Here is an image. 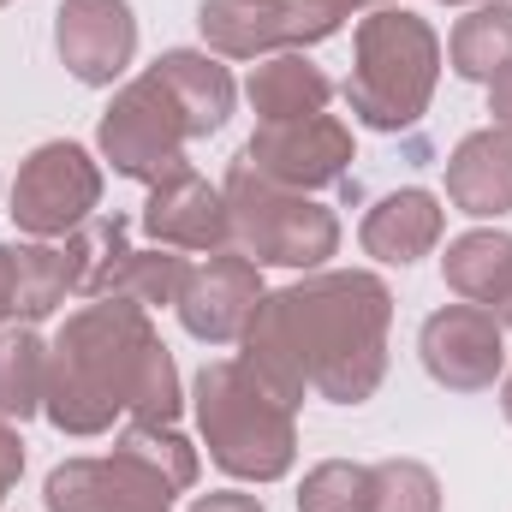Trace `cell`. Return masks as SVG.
I'll list each match as a JSON object with an SVG mask.
<instances>
[{"label":"cell","mask_w":512,"mask_h":512,"mask_svg":"<svg viewBox=\"0 0 512 512\" xmlns=\"http://www.w3.org/2000/svg\"><path fill=\"white\" fill-rule=\"evenodd\" d=\"M387 328V280L364 268H316L262 298L245 334V364L292 405L304 393L328 405H364L387 382Z\"/></svg>","instance_id":"obj_1"},{"label":"cell","mask_w":512,"mask_h":512,"mask_svg":"<svg viewBox=\"0 0 512 512\" xmlns=\"http://www.w3.org/2000/svg\"><path fill=\"white\" fill-rule=\"evenodd\" d=\"M185 405L173 352L161 346L149 310L126 298H96L66 316L48 340V399L42 417L60 435H108L114 417L131 423H173Z\"/></svg>","instance_id":"obj_2"},{"label":"cell","mask_w":512,"mask_h":512,"mask_svg":"<svg viewBox=\"0 0 512 512\" xmlns=\"http://www.w3.org/2000/svg\"><path fill=\"white\" fill-rule=\"evenodd\" d=\"M191 411L209 459L239 483H280L298 459V405L280 399L245 358H215L191 382Z\"/></svg>","instance_id":"obj_3"},{"label":"cell","mask_w":512,"mask_h":512,"mask_svg":"<svg viewBox=\"0 0 512 512\" xmlns=\"http://www.w3.org/2000/svg\"><path fill=\"white\" fill-rule=\"evenodd\" d=\"M197 483V447L173 423H131L102 459H66L42 483L48 512H167Z\"/></svg>","instance_id":"obj_4"},{"label":"cell","mask_w":512,"mask_h":512,"mask_svg":"<svg viewBox=\"0 0 512 512\" xmlns=\"http://www.w3.org/2000/svg\"><path fill=\"white\" fill-rule=\"evenodd\" d=\"M435 78H441V36L417 12L376 6L370 18H358L346 102L370 131H411L435 102Z\"/></svg>","instance_id":"obj_5"},{"label":"cell","mask_w":512,"mask_h":512,"mask_svg":"<svg viewBox=\"0 0 512 512\" xmlns=\"http://www.w3.org/2000/svg\"><path fill=\"white\" fill-rule=\"evenodd\" d=\"M221 197H227V221H233V251L251 256L256 268H304V274H316L340 251L334 209L310 203V191H286V185L262 179L245 161L227 167Z\"/></svg>","instance_id":"obj_6"},{"label":"cell","mask_w":512,"mask_h":512,"mask_svg":"<svg viewBox=\"0 0 512 512\" xmlns=\"http://www.w3.org/2000/svg\"><path fill=\"white\" fill-rule=\"evenodd\" d=\"M6 203H12L6 215L18 221V233H30V239H66V233H78L96 215V203H102V167L72 137L36 143L24 155Z\"/></svg>","instance_id":"obj_7"},{"label":"cell","mask_w":512,"mask_h":512,"mask_svg":"<svg viewBox=\"0 0 512 512\" xmlns=\"http://www.w3.org/2000/svg\"><path fill=\"white\" fill-rule=\"evenodd\" d=\"M185 143H191L185 114L173 108V96L149 72L131 78L126 90L108 102L102 126H96L102 161H114V173L120 179H137V185H155V179L179 173L185 167Z\"/></svg>","instance_id":"obj_8"},{"label":"cell","mask_w":512,"mask_h":512,"mask_svg":"<svg viewBox=\"0 0 512 512\" xmlns=\"http://www.w3.org/2000/svg\"><path fill=\"white\" fill-rule=\"evenodd\" d=\"M346 18L322 0H203L197 30L215 60H268L286 48L328 42Z\"/></svg>","instance_id":"obj_9"},{"label":"cell","mask_w":512,"mask_h":512,"mask_svg":"<svg viewBox=\"0 0 512 512\" xmlns=\"http://www.w3.org/2000/svg\"><path fill=\"white\" fill-rule=\"evenodd\" d=\"M239 161L256 167L262 179L286 185V191H322V185H340L346 167H352V126L334 120V114L268 120V126L251 131Z\"/></svg>","instance_id":"obj_10"},{"label":"cell","mask_w":512,"mask_h":512,"mask_svg":"<svg viewBox=\"0 0 512 512\" xmlns=\"http://www.w3.org/2000/svg\"><path fill=\"white\" fill-rule=\"evenodd\" d=\"M262 268H256L251 256L239 251H215L203 256V262H191V274H185V292H179V322H185V334L191 340H203V346H233V340H245L256 322V310H262Z\"/></svg>","instance_id":"obj_11"},{"label":"cell","mask_w":512,"mask_h":512,"mask_svg":"<svg viewBox=\"0 0 512 512\" xmlns=\"http://www.w3.org/2000/svg\"><path fill=\"white\" fill-rule=\"evenodd\" d=\"M417 358H423L429 382H441L447 393H483V387H495L501 364H507V328L483 304H447L423 322Z\"/></svg>","instance_id":"obj_12"},{"label":"cell","mask_w":512,"mask_h":512,"mask_svg":"<svg viewBox=\"0 0 512 512\" xmlns=\"http://www.w3.org/2000/svg\"><path fill=\"white\" fill-rule=\"evenodd\" d=\"M54 54L78 84H114L126 78L137 54V18L126 0H60L54 12Z\"/></svg>","instance_id":"obj_13"},{"label":"cell","mask_w":512,"mask_h":512,"mask_svg":"<svg viewBox=\"0 0 512 512\" xmlns=\"http://www.w3.org/2000/svg\"><path fill=\"white\" fill-rule=\"evenodd\" d=\"M143 233L167 251H197V256H215V251H233V221H227V197L179 167L167 179L149 185V203H143Z\"/></svg>","instance_id":"obj_14"},{"label":"cell","mask_w":512,"mask_h":512,"mask_svg":"<svg viewBox=\"0 0 512 512\" xmlns=\"http://www.w3.org/2000/svg\"><path fill=\"white\" fill-rule=\"evenodd\" d=\"M447 203L471 221L512 215V131L483 126L447 155Z\"/></svg>","instance_id":"obj_15"},{"label":"cell","mask_w":512,"mask_h":512,"mask_svg":"<svg viewBox=\"0 0 512 512\" xmlns=\"http://www.w3.org/2000/svg\"><path fill=\"white\" fill-rule=\"evenodd\" d=\"M149 78L173 96V108L185 114V131L191 137H209V131H221L233 120V102H239V84H233V72L203 48H167L155 66H149Z\"/></svg>","instance_id":"obj_16"},{"label":"cell","mask_w":512,"mask_h":512,"mask_svg":"<svg viewBox=\"0 0 512 512\" xmlns=\"http://www.w3.org/2000/svg\"><path fill=\"white\" fill-rule=\"evenodd\" d=\"M441 233H447V209H441V197L423 191V185H405V191H387L382 203L364 215L358 245L376 256V262L405 268V262H417V256L435 251Z\"/></svg>","instance_id":"obj_17"},{"label":"cell","mask_w":512,"mask_h":512,"mask_svg":"<svg viewBox=\"0 0 512 512\" xmlns=\"http://www.w3.org/2000/svg\"><path fill=\"white\" fill-rule=\"evenodd\" d=\"M72 292H84V245H78V233L12 245V316L18 322L54 316Z\"/></svg>","instance_id":"obj_18"},{"label":"cell","mask_w":512,"mask_h":512,"mask_svg":"<svg viewBox=\"0 0 512 512\" xmlns=\"http://www.w3.org/2000/svg\"><path fill=\"white\" fill-rule=\"evenodd\" d=\"M441 274L459 292V304H483L501 328H512V233L477 227V233L453 239L441 256Z\"/></svg>","instance_id":"obj_19"},{"label":"cell","mask_w":512,"mask_h":512,"mask_svg":"<svg viewBox=\"0 0 512 512\" xmlns=\"http://www.w3.org/2000/svg\"><path fill=\"white\" fill-rule=\"evenodd\" d=\"M245 96H251L256 120L268 126V120H304V114H328V102H334V84H328V72L304 54V48H286V54H268V60H256L251 84H245Z\"/></svg>","instance_id":"obj_20"},{"label":"cell","mask_w":512,"mask_h":512,"mask_svg":"<svg viewBox=\"0 0 512 512\" xmlns=\"http://www.w3.org/2000/svg\"><path fill=\"white\" fill-rule=\"evenodd\" d=\"M48 399V340L30 322H6L0 328V417L24 423L36 417Z\"/></svg>","instance_id":"obj_21"},{"label":"cell","mask_w":512,"mask_h":512,"mask_svg":"<svg viewBox=\"0 0 512 512\" xmlns=\"http://www.w3.org/2000/svg\"><path fill=\"white\" fill-rule=\"evenodd\" d=\"M447 60L465 84H495L512 66V0H489L471 18H459L453 42H447Z\"/></svg>","instance_id":"obj_22"},{"label":"cell","mask_w":512,"mask_h":512,"mask_svg":"<svg viewBox=\"0 0 512 512\" xmlns=\"http://www.w3.org/2000/svg\"><path fill=\"white\" fill-rule=\"evenodd\" d=\"M185 274H191V262H185L179 251H167V245H155V251H126L108 274H102L96 298H126V304H137V310L179 304Z\"/></svg>","instance_id":"obj_23"},{"label":"cell","mask_w":512,"mask_h":512,"mask_svg":"<svg viewBox=\"0 0 512 512\" xmlns=\"http://www.w3.org/2000/svg\"><path fill=\"white\" fill-rule=\"evenodd\" d=\"M364 512H441V483L423 459H382L370 465Z\"/></svg>","instance_id":"obj_24"},{"label":"cell","mask_w":512,"mask_h":512,"mask_svg":"<svg viewBox=\"0 0 512 512\" xmlns=\"http://www.w3.org/2000/svg\"><path fill=\"white\" fill-rule=\"evenodd\" d=\"M364 501H370V465L352 459H328L298 483V512H364Z\"/></svg>","instance_id":"obj_25"},{"label":"cell","mask_w":512,"mask_h":512,"mask_svg":"<svg viewBox=\"0 0 512 512\" xmlns=\"http://www.w3.org/2000/svg\"><path fill=\"white\" fill-rule=\"evenodd\" d=\"M18 477H24V441H18V423L0 417V501L18 489Z\"/></svg>","instance_id":"obj_26"},{"label":"cell","mask_w":512,"mask_h":512,"mask_svg":"<svg viewBox=\"0 0 512 512\" xmlns=\"http://www.w3.org/2000/svg\"><path fill=\"white\" fill-rule=\"evenodd\" d=\"M191 512H262V501L245 495V489H215V495H197Z\"/></svg>","instance_id":"obj_27"},{"label":"cell","mask_w":512,"mask_h":512,"mask_svg":"<svg viewBox=\"0 0 512 512\" xmlns=\"http://www.w3.org/2000/svg\"><path fill=\"white\" fill-rule=\"evenodd\" d=\"M489 114H495V126L501 131H512V66L489 84Z\"/></svg>","instance_id":"obj_28"},{"label":"cell","mask_w":512,"mask_h":512,"mask_svg":"<svg viewBox=\"0 0 512 512\" xmlns=\"http://www.w3.org/2000/svg\"><path fill=\"white\" fill-rule=\"evenodd\" d=\"M18 322L12 316V245H0V328Z\"/></svg>","instance_id":"obj_29"},{"label":"cell","mask_w":512,"mask_h":512,"mask_svg":"<svg viewBox=\"0 0 512 512\" xmlns=\"http://www.w3.org/2000/svg\"><path fill=\"white\" fill-rule=\"evenodd\" d=\"M322 6H334V12H340V18H346V12H364V6H370V12H376V6H393V0H322Z\"/></svg>","instance_id":"obj_30"},{"label":"cell","mask_w":512,"mask_h":512,"mask_svg":"<svg viewBox=\"0 0 512 512\" xmlns=\"http://www.w3.org/2000/svg\"><path fill=\"white\" fill-rule=\"evenodd\" d=\"M501 405H507V423H512V376H507V387H501Z\"/></svg>","instance_id":"obj_31"},{"label":"cell","mask_w":512,"mask_h":512,"mask_svg":"<svg viewBox=\"0 0 512 512\" xmlns=\"http://www.w3.org/2000/svg\"><path fill=\"white\" fill-rule=\"evenodd\" d=\"M441 6H489V0H441Z\"/></svg>","instance_id":"obj_32"},{"label":"cell","mask_w":512,"mask_h":512,"mask_svg":"<svg viewBox=\"0 0 512 512\" xmlns=\"http://www.w3.org/2000/svg\"><path fill=\"white\" fill-rule=\"evenodd\" d=\"M0 6H6V0H0Z\"/></svg>","instance_id":"obj_33"}]
</instances>
